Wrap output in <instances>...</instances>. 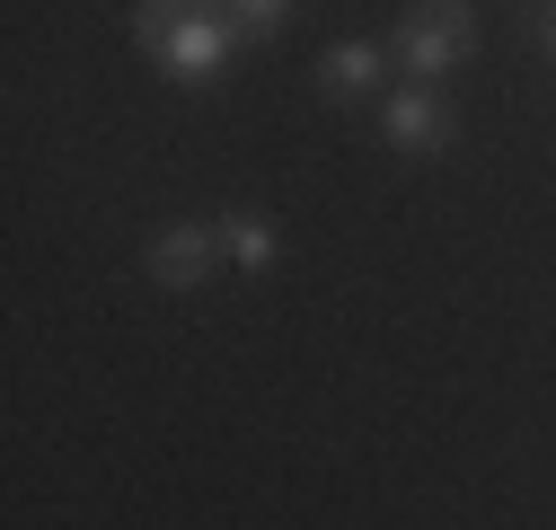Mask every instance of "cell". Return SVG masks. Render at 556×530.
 <instances>
[{
  "mask_svg": "<svg viewBox=\"0 0 556 530\" xmlns=\"http://www.w3.org/2000/svg\"><path fill=\"white\" fill-rule=\"evenodd\" d=\"M539 45H547V62H556V0L539 10Z\"/></svg>",
  "mask_w": 556,
  "mask_h": 530,
  "instance_id": "obj_9",
  "label": "cell"
},
{
  "mask_svg": "<svg viewBox=\"0 0 556 530\" xmlns=\"http://www.w3.org/2000/svg\"><path fill=\"white\" fill-rule=\"evenodd\" d=\"M380 62H389V45L344 36V45H327V53H318V89H327V98H363V89L380 80Z\"/></svg>",
  "mask_w": 556,
  "mask_h": 530,
  "instance_id": "obj_5",
  "label": "cell"
},
{
  "mask_svg": "<svg viewBox=\"0 0 556 530\" xmlns=\"http://www.w3.org/2000/svg\"><path fill=\"white\" fill-rule=\"evenodd\" d=\"M451 98L442 89H425V80H406L397 98H380V142L389 151H415V160H425V151H442L451 142Z\"/></svg>",
  "mask_w": 556,
  "mask_h": 530,
  "instance_id": "obj_4",
  "label": "cell"
},
{
  "mask_svg": "<svg viewBox=\"0 0 556 530\" xmlns=\"http://www.w3.org/2000/svg\"><path fill=\"white\" fill-rule=\"evenodd\" d=\"M230 53H239V18H222V10H194L168 27V45H160V72L168 80H186V89H213L222 72H230Z\"/></svg>",
  "mask_w": 556,
  "mask_h": 530,
  "instance_id": "obj_2",
  "label": "cell"
},
{
  "mask_svg": "<svg viewBox=\"0 0 556 530\" xmlns=\"http://www.w3.org/2000/svg\"><path fill=\"white\" fill-rule=\"evenodd\" d=\"M222 248H230V265H239V275H265V265L283 256V230H274V222H256V213H230V222H222Z\"/></svg>",
  "mask_w": 556,
  "mask_h": 530,
  "instance_id": "obj_6",
  "label": "cell"
},
{
  "mask_svg": "<svg viewBox=\"0 0 556 530\" xmlns=\"http://www.w3.org/2000/svg\"><path fill=\"white\" fill-rule=\"evenodd\" d=\"M389 53L406 62V80H442L477 53V10L468 0H415L397 18V36H389Z\"/></svg>",
  "mask_w": 556,
  "mask_h": 530,
  "instance_id": "obj_1",
  "label": "cell"
},
{
  "mask_svg": "<svg viewBox=\"0 0 556 530\" xmlns=\"http://www.w3.org/2000/svg\"><path fill=\"white\" fill-rule=\"evenodd\" d=\"M230 18H239V36H274L292 18V0H230Z\"/></svg>",
  "mask_w": 556,
  "mask_h": 530,
  "instance_id": "obj_8",
  "label": "cell"
},
{
  "mask_svg": "<svg viewBox=\"0 0 556 530\" xmlns=\"http://www.w3.org/2000/svg\"><path fill=\"white\" fill-rule=\"evenodd\" d=\"M222 230H203V222H168L151 248H142V275L160 292H194V283H213V265H222Z\"/></svg>",
  "mask_w": 556,
  "mask_h": 530,
  "instance_id": "obj_3",
  "label": "cell"
},
{
  "mask_svg": "<svg viewBox=\"0 0 556 530\" xmlns=\"http://www.w3.org/2000/svg\"><path fill=\"white\" fill-rule=\"evenodd\" d=\"M194 10V0H142V10H132V45H142V53H160L168 45V27Z\"/></svg>",
  "mask_w": 556,
  "mask_h": 530,
  "instance_id": "obj_7",
  "label": "cell"
}]
</instances>
